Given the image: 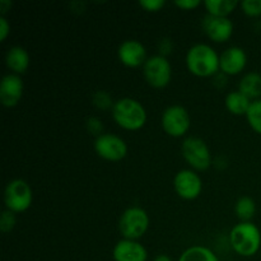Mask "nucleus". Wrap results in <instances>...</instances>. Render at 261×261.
Instances as JSON below:
<instances>
[{
    "instance_id": "nucleus-1",
    "label": "nucleus",
    "mask_w": 261,
    "mask_h": 261,
    "mask_svg": "<svg viewBox=\"0 0 261 261\" xmlns=\"http://www.w3.org/2000/svg\"><path fill=\"white\" fill-rule=\"evenodd\" d=\"M186 68L193 75L209 78L218 73L219 55L208 43H195L186 53Z\"/></svg>"
},
{
    "instance_id": "nucleus-2",
    "label": "nucleus",
    "mask_w": 261,
    "mask_h": 261,
    "mask_svg": "<svg viewBox=\"0 0 261 261\" xmlns=\"http://www.w3.org/2000/svg\"><path fill=\"white\" fill-rule=\"evenodd\" d=\"M111 116L117 126L127 132H137L145 125L148 119L147 110L142 102L132 97H124L115 101Z\"/></svg>"
},
{
    "instance_id": "nucleus-3",
    "label": "nucleus",
    "mask_w": 261,
    "mask_h": 261,
    "mask_svg": "<svg viewBox=\"0 0 261 261\" xmlns=\"http://www.w3.org/2000/svg\"><path fill=\"white\" fill-rule=\"evenodd\" d=\"M229 245L240 256H254L261 246L260 229L252 222H240L229 232Z\"/></svg>"
},
{
    "instance_id": "nucleus-4",
    "label": "nucleus",
    "mask_w": 261,
    "mask_h": 261,
    "mask_svg": "<svg viewBox=\"0 0 261 261\" xmlns=\"http://www.w3.org/2000/svg\"><path fill=\"white\" fill-rule=\"evenodd\" d=\"M149 228V216L140 206H130L122 212L119 219V231L122 239L138 241Z\"/></svg>"
},
{
    "instance_id": "nucleus-5",
    "label": "nucleus",
    "mask_w": 261,
    "mask_h": 261,
    "mask_svg": "<svg viewBox=\"0 0 261 261\" xmlns=\"http://www.w3.org/2000/svg\"><path fill=\"white\" fill-rule=\"evenodd\" d=\"M181 154L191 170L206 171L212 165V153L201 138L188 137L181 143Z\"/></svg>"
},
{
    "instance_id": "nucleus-6",
    "label": "nucleus",
    "mask_w": 261,
    "mask_h": 261,
    "mask_svg": "<svg viewBox=\"0 0 261 261\" xmlns=\"http://www.w3.org/2000/svg\"><path fill=\"white\" fill-rule=\"evenodd\" d=\"M33 193L30 184L22 178L9 181L4 190V204L8 211L13 213H23L32 205Z\"/></svg>"
},
{
    "instance_id": "nucleus-7",
    "label": "nucleus",
    "mask_w": 261,
    "mask_h": 261,
    "mask_svg": "<svg viewBox=\"0 0 261 261\" xmlns=\"http://www.w3.org/2000/svg\"><path fill=\"white\" fill-rule=\"evenodd\" d=\"M143 76L153 88H166L172 79V66L167 56L161 54L149 56L143 65Z\"/></svg>"
},
{
    "instance_id": "nucleus-8",
    "label": "nucleus",
    "mask_w": 261,
    "mask_h": 261,
    "mask_svg": "<svg viewBox=\"0 0 261 261\" xmlns=\"http://www.w3.org/2000/svg\"><path fill=\"white\" fill-rule=\"evenodd\" d=\"M161 125L163 132L172 138H182L191 126L189 111L181 105H171L162 112Z\"/></svg>"
},
{
    "instance_id": "nucleus-9",
    "label": "nucleus",
    "mask_w": 261,
    "mask_h": 261,
    "mask_svg": "<svg viewBox=\"0 0 261 261\" xmlns=\"http://www.w3.org/2000/svg\"><path fill=\"white\" fill-rule=\"evenodd\" d=\"M94 152L102 160L109 162H120L127 155V144L121 137L103 133L94 139Z\"/></svg>"
},
{
    "instance_id": "nucleus-10",
    "label": "nucleus",
    "mask_w": 261,
    "mask_h": 261,
    "mask_svg": "<svg viewBox=\"0 0 261 261\" xmlns=\"http://www.w3.org/2000/svg\"><path fill=\"white\" fill-rule=\"evenodd\" d=\"M173 189L184 200H195L203 191V181L194 170H181L173 177Z\"/></svg>"
},
{
    "instance_id": "nucleus-11",
    "label": "nucleus",
    "mask_w": 261,
    "mask_h": 261,
    "mask_svg": "<svg viewBox=\"0 0 261 261\" xmlns=\"http://www.w3.org/2000/svg\"><path fill=\"white\" fill-rule=\"evenodd\" d=\"M204 33L217 43L227 42L234 32V24L228 17H216L206 14L201 20Z\"/></svg>"
},
{
    "instance_id": "nucleus-12",
    "label": "nucleus",
    "mask_w": 261,
    "mask_h": 261,
    "mask_svg": "<svg viewBox=\"0 0 261 261\" xmlns=\"http://www.w3.org/2000/svg\"><path fill=\"white\" fill-rule=\"evenodd\" d=\"M117 58L126 68H139L147 61V48L138 40H125L117 48Z\"/></svg>"
},
{
    "instance_id": "nucleus-13",
    "label": "nucleus",
    "mask_w": 261,
    "mask_h": 261,
    "mask_svg": "<svg viewBox=\"0 0 261 261\" xmlns=\"http://www.w3.org/2000/svg\"><path fill=\"white\" fill-rule=\"evenodd\" d=\"M23 91L24 84L20 75L13 73L5 74L0 82V102L8 109L15 107L22 99Z\"/></svg>"
},
{
    "instance_id": "nucleus-14",
    "label": "nucleus",
    "mask_w": 261,
    "mask_h": 261,
    "mask_svg": "<svg viewBox=\"0 0 261 261\" xmlns=\"http://www.w3.org/2000/svg\"><path fill=\"white\" fill-rule=\"evenodd\" d=\"M247 65L246 51L240 46L227 47L219 55V69L226 75H239Z\"/></svg>"
},
{
    "instance_id": "nucleus-15",
    "label": "nucleus",
    "mask_w": 261,
    "mask_h": 261,
    "mask_svg": "<svg viewBox=\"0 0 261 261\" xmlns=\"http://www.w3.org/2000/svg\"><path fill=\"white\" fill-rule=\"evenodd\" d=\"M112 259L114 261H147L148 251L139 241L122 239L112 249Z\"/></svg>"
},
{
    "instance_id": "nucleus-16",
    "label": "nucleus",
    "mask_w": 261,
    "mask_h": 261,
    "mask_svg": "<svg viewBox=\"0 0 261 261\" xmlns=\"http://www.w3.org/2000/svg\"><path fill=\"white\" fill-rule=\"evenodd\" d=\"M5 64L13 74L22 75L30 68L31 56L22 46H12L5 54Z\"/></svg>"
},
{
    "instance_id": "nucleus-17",
    "label": "nucleus",
    "mask_w": 261,
    "mask_h": 261,
    "mask_svg": "<svg viewBox=\"0 0 261 261\" xmlns=\"http://www.w3.org/2000/svg\"><path fill=\"white\" fill-rule=\"evenodd\" d=\"M239 91L251 101L260 99L261 96V74L256 71H249L241 78L239 83Z\"/></svg>"
},
{
    "instance_id": "nucleus-18",
    "label": "nucleus",
    "mask_w": 261,
    "mask_h": 261,
    "mask_svg": "<svg viewBox=\"0 0 261 261\" xmlns=\"http://www.w3.org/2000/svg\"><path fill=\"white\" fill-rule=\"evenodd\" d=\"M251 102V99L247 98V97L245 96V94H242L239 89H237V91L229 92L226 96V98H224L226 109L228 110L232 115H234V116H242V115L246 116Z\"/></svg>"
},
{
    "instance_id": "nucleus-19",
    "label": "nucleus",
    "mask_w": 261,
    "mask_h": 261,
    "mask_svg": "<svg viewBox=\"0 0 261 261\" xmlns=\"http://www.w3.org/2000/svg\"><path fill=\"white\" fill-rule=\"evenodd\" d=\"M177 261H221L209 247L194 245L180 255Z\"/></svg>"
},
{
    "instance_id": "nucleus-20",
    "label": "nucleus",
    "mask_w": 261,
    "mask_h": 261,
    "mask_svg": "<svg viewBox=\"0 0 261 261\" xmlns=\"http://www.w3.org/2000/svg\"><path fill=\"white\" fill-rule=\"evenodd\" d=\"M206 13L216 17H228L240 5L236 0H205L203 3Z\"/></svg>"
},
{
    "instance_id": "nucleus-21",
    "label": "nucleus",
    "mask_w": 261,
    "mask_h": 261,
    "mask_svg": "<svg viewBox=\"0 0 261 261\" xmlns=\"http://www.w3.org/2000/svg\"><path fill=\"white\" fill-rule=\"evenodd\" d=\"M256 213V204L250 196H241L234 204V214L241 222H251L252 217Z\"/></svg>"
},
{
    "instance_id": "nucleus-22",
    "label": "nucleus",
    "mask_w": 261,
    "mask_h": 261,
    "mask_svg": "<svg viewBox=\"0 0 261 261\" xmlns=\"http://www.w3.org/2000/svg\"><path fill=\"white\" fill-rule=\"evenodd\" d=\"M246 119L251 129L257 134H261V98L251 102Z\"/></svg>"
},
{
    "instance_id": "nucleus-23",
    "label": "nucleus",
    "mask_w": 261,
    "mask_h": 261,
    "mask_svg": "<svg viewBox=\"0 0 261 261\" xmlns=\"http://www.w3.org/2000/svg\"><path fill=\"white\" fill-rule=\"evenodd\" d=\"M93 105L99 110H109L114 107L115 102L112 101V97L106 91H98L93 94L92 97Z\"/></svg>"
},
{
    "instance_id": "nucleus-24",
    "label": "nucleus",
    "mask_w": 261,
    "mask_h": 261,
    "mask_svg": "<svg viewBox=\"0 0 261 261\" xmlns=\"http://www.w3.org/2000/svg\"><path fill=\"white\" fill-rule=\"evenodd\" d=\"M15 224H17V217L15 213L5 209L2 214H0V231L3 233H9L14 229Z\"/></svg>"
},
{
    "instance_id": "nucleus-25",
    "label": "nucleus",
    "mask_w": 261,
    "mask_h": 261,
    "mask_svg": "<svg viewBox=\"0 0 261 261\" xmlns=\"http://www.w3.org/2000/svg\"><path fill=\"white\" fill-rule=\"evenodd\" d=\"M239 7L247 17H260L261 15V0H242L240 2Z\"/></svg>"
},
{
    "instance_id": "nucleus-26",
    "label": "nucleus",
    "mask_w": 261,
    "mask_h": 261,
    "mask_svg": "<svg viewBox=\"0 0 261 261\" xmlns=\"http://www.w3.org/2000/svg\"><path fill=\"white\" fill-rule=\"evenodd\" d=\"M87 129L91 134L99 137L101 134H103V124H102L101 120L96 116H92L87 120Z\"/></svg>"
},
{
    "instance_id": "nucleus-27",
    "label": "nucleus",
    "mask_w": 261,
    "mask_h": 261,
    "mask_svg": "<svg viewBox=\"0 0 261 261\" xmlns=\"http://www.w3.org/2000/svg\"><path fill=\"white\" fill-rule=\"evenodd\" d=\"M139 5L147 12H160L166 5L165 0H140Z\"/></svg>"
},
{
    "instance_id": "nucleus-28",
    "label": "nucleus",
    "mask_w": 261,
    "mask_h": 261,
    "mask_svg": "<svg viewBox=\"0 0 261 261\" xmlns=\"http://www.w3.org/2000/svg\"><path fill=\"white\" fill-rule=\"evenodd\" d=\"M201 4H203V3H201L200 0H176L175 2L176 7H178L182 10L196 9V8L200 7Z\"/></svg>"
},
{
    "instance_id": "nucleus-29",
    "label": "nucleus",
    "mask_w": 261,
    "mask_h": 261,
    "mask_svg": "<svg viewBox=\"0 0 261 261\" xmlns=\"http://www.w3.org/2000/svg\"><path fill=\"white\" fill-rule=\"evenodd\" d=\"M9 35H10L9 20L7 19V17L0 15V40H2V42H4Z\"/></svg>"
},
{
    "instance_id": "nucleus-30",
    "label": "nucleus",
    "mask_w": 261,
    "mask_h": 261,
    "mask_svg": "<svg viewBox=\"0 0 261 261\" xmlns=\"http://www.w3.org/2000/svg\"><path fill=\"white\" fill-rule=\"evenodd\" d=\"M160 50H161V55H163V56L167 55V54L170 53V50H171V41L166 40V38H165V40L161 41Z\"/></svg>"
},
{
    "instance_id": "nucleus-31",
    "label": "nucleus",
    "mask_w": 261,
    "mask_h": 261,
    "mask_svg": "<svg viewBox=\"0 0 261 261\" xmlns=\"http://www.w3.org/2000/svg\"><path fill=\"white\" fill-rule=\"evenodd\" d=\"M154 261H173L172 257L166 254H160L154 257Z\"/></svg>"
}]
</instances>
